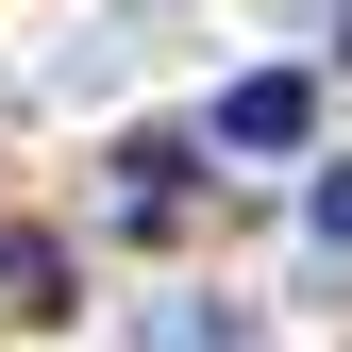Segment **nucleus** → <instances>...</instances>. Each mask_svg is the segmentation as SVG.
I'll use <instances>...</instances> for the list:
<instances>
[{"mask_svg":"<svg viewBox=\"0 0 352 352\" xmlns=\"http://www.w3.org/2000/svg\"><path fill=\"white\" fill-rule=\"evenodd\" d=\"M302 118H319V84H302V67L218 84V151H302Z\"/></svg>","mask_w":352,"mask_h":352,"instance_id":"obj_1","label":"nucleus"},{"mask_svg":"<svg viewBox=\"0 0 352 352\" xmlns=\"http://www.w3.org/2000/svg\"><path fill=\"white\" fill-rule=\"evenodd\" d=\"M0 319H67V252L51 235H0Z\"/></svg>","mask_w":352,"mask_h":352,"instance_id":"obj_2","label":"nucleus"},{"mask_svg":"<svg viewBox=\"0 0 352 352\" xmlns=\"http://www.w3.org/2000/svg\"><path fill=\"white\" fill-rule=\"evenodd\" d=\"M319 252H352V168H336V185H319Z\"/></svg>","mask_w":352,"mask_h":352,"instance_id":"obj_3","label":"nucleus"}]
</instances>
